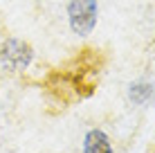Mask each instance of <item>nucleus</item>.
<instances>
[{"instance_id": "f257e3e1", "label": "nucleus", "mask_w": 155, "mask_h": 153, "mask_svg": "<svg viewBox=\"0 0 155 153\" xmlns=\"http://www.w3.org/2000/svg\"><path fill=\"white\" fill-rule=\"evenodd\" d=\"M65 16L72 34L79 38H88L99 23V0H68Z\"/></svg>"}, {"instance_id": "f03ea898", "label": "nucleus", "mask_w": 155, "mask_h": 153, "mask_svg": "<svg viewBox=\"0 0 155 153\" xmlns=\"http://www.w3.org/2000/svg\"><path fill=\"white\" fill-rule=\"evenodd\" d=\"M36 54L34 47H31L25 38H9L0 41V68L5 72H12V75H23L25 70H29V65L34 63Z\"/></svg>"}, {"instance_id": "7ed1b4c3", "label": "nucleus", "mask_w": 155, "mask_h": 153, "mask_svg": "<svg viewBox=\"0 0 155 153\" xmlns=\"http://www.w3.org/2000/svg\"><path fill=\"white\" fill-rule=\"evenodd\" d=\"M126 97L137 108L153 104L155 101V81L153 79H135V81H130L126 88Z\"/></svg>"}, {"instance_id": "20e7f679", "label": "nucleus", "mask_w": 155, "mask_h": 153, "mask_svg": "<svg viewBox=\"0 0 155 153\" xmlns=\"http://www.w3.org/2000/svg\"><path fill=\"white\" fill-rule=\"evenodd\" d=\"M81 153H115L113 140L104 128H88L81 140Z\"/></svg>"}]
</instances>
